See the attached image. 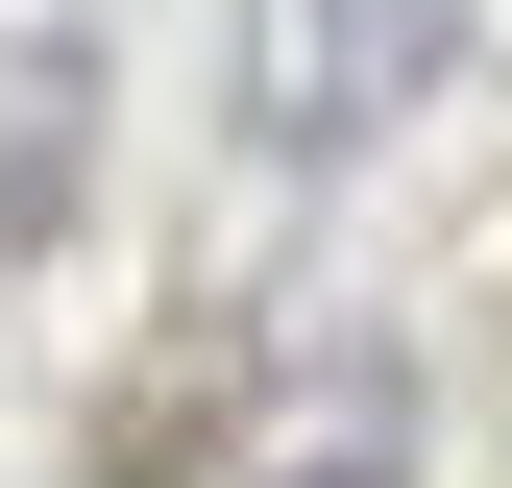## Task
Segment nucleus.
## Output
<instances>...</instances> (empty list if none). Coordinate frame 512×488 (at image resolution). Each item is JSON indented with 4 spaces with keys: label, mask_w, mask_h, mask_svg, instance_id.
<instances>
[{
    "label": "nucleus",
    "mask_w": 512,
    "mask_h": 488,
    "mask_svg": "<svg viewBox=\"0 0 512 488\" xmlns=\"http://www.w3.org/2000/svg\"><path fill=\"white\" fill-rule=\"evenodd\" d=\"M439 49H464V0H317V49H293V147H342V122H391Z\"/></svg>",
    "instance_id": "1"
},
{
    "label": "nucleus",
    "mask_w": 512,
    "mask_h": 488,
    "mask_svg": "<svg viewBox=\"0 0 512 488\" xmlns=\"http://www.w3.org/2000/svg\"><path fill=\"white\" fill-rule=\"evenodd\" d=\"M74 147H98V49H74V25H25V49H0V244L74 220Z\"/></svg>",
    "instance_id": "2"
},
{
    "label": "nucleus",
    "mask_w": 512,
    "mask_h": 488,
    "mask_svg": "<svg viewBox=\"0 0 512 488\" xmlns=\"http://www.w3.org/2000/svg\"><path fill=\"white\" fill-rule=\"evenodd\" d=\"M220 391H244V342H171V366H147V415L98 440V488H196V440H220Z\"/></svg>",
    "instance_id": "3"
},
{
    "label": "nucleus",
    "mask_w": 512,
    "mask_h": 488,
    "mask_svg": "<svg viewBox=\"0 0 512 488\" xmlns=\"http://www.w3.org/2000/svg\"><path fill=\"white\" fill-rule=\"evenodd\" d=\"M293 488H415V464H391V440H342V464H293Z\"/></svg>",
    "instance_id": "4"
}]
</instances>
